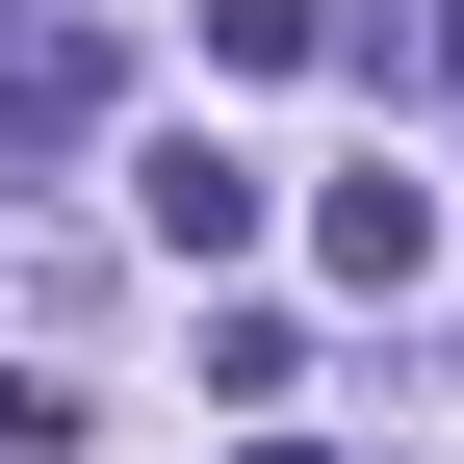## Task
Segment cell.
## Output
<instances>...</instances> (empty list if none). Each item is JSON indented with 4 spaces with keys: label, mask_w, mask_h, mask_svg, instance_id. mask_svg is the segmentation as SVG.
<instances>
[{
    "label": "cell",
    "mask_w": 464,
    "mask_h": 464,
    "mask_svg": "<svg viewBox=\"0 0 464 464\" xmlns=\"http://www.w3.org/2000/svg\"><path fill=\"white\" fill-rule=\"evenodd\" d=\"M310 258H335V284H439V181H335Z\"/></svg>",
    "instance_id": "obj_3"
},
{
    "label": "cell",
    "mask_w": 464,
    "mask_h": 464,
    "mask_svg": "<svg viewBox=\"0 0 464 464\" xmlns=\"http://www.w3.org/2000/svg\"><path fill=\"white\" fill-rule=\"evenodd\" d=\"M0 52H26V0H0Z\"/></svg>",
    "instance_id": "obj_6"
},
{
    "label": "cell",
    "mask_w": 464,
    "mask_h": 464,
    "mask_svg": "<svg viewBox=\"0 0 464 464\" xmlns=\"http://www.w3.org/2000/svg\"><path fill=\"white\" fill-rule=\"evenodd\" d=\"M130 232H155V258H232V232H258V155H207V130H155V181H130Z\"/></svg>",
    "instance_id": "obj_2"
},
{
    "label": "cell",
    "mask_w": 464,
    "mask_h": 464,
    "mask_svg": "<svg viewBox=\"0 0 464 464\" xmlns=\"http://www.w3.org/2000/svg\"><path fill=\"white\" fill-rule=\"evenodd\" d=\"M258 464H310V439H258Z\"/></svg>",
    "instance_id": "obj_7"
},
{
    "label": "cell",
    "mask_w": 464,
    "mask_h": 464,
    "mask_svg": "<svg viewBox=\"0 0 464 464\" xmlns=\"http://www.w3.org/2000/svg\"><path fill=\"white\" fill-rule=\"evenodd\" d=\"M207 52H232V78H310V52H335V0H207Z\"/></svg>",
    "instance_id": "obj_4"
},
{
    "label": "cell",
    "mask_w": 464,
    "mask_h": 464,
    "mask_svg": "<svg viewBox=\"0 0 464 464\" xmlns=\"http://www.w3.org/2000/svg\"><path fill=\"white\" fill-rule=\"evenodd\" d=\"M413 52H439V103H464V0H439V26H413Z\"/></svg>",
    "instance_id": "obj_5"
},
{
    "label": "cell",
    "mask_w": 464,
    "mask_h": 464,
    "mask_svg": "<svg viewBox=\"0 0 464 464\" xmlns=\"http://www.w3.org/2000/svg\"><path fill=\"white\" fill-rule=\"evenodd\" d=\"M103 103H130V52H103V26H26V52H0V130H26V155H78Z\"/></svg>",
    "instance_id": "obj_1"
}]
</instances>
